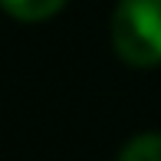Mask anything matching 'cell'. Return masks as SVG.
<instances>
[{"label": "cell", "mask_w": 161, "mask_h": 161, "mask_svg": "<svg viewBox=\"0 0 161 161\" xmlns=\"http://www.w3.org/2000/svg\"><path fill=\"white\" fill-rule=\"evenodd\" d=\"M112 46L128 66L161 63V0H119L112 13Z\"/></svg>", "instance_id": "cell-1"}, {"label": "cell", "mask_w": 161, "mask_h": 161, "mask_svg": "<svg viewBox=\"0 0 161 161\" xmlns=\"http://www.w3.org/2000/svg\"><path fill=\"white\" fill-rule=\"evenodd\" d=\"M0 7H3L13 20L40 23V20H49L53 13H59L66 7V0H0Z\"/></svg>", "instance_id": "cell-2"}, {"label": "cell", "mask_w": 161, "mask_h": 161, "mask_svg": "<svg viewBox=\"0 0 161 161\" xmlns=\"http://www.w3.org/2000/svg\"><path fill=\"white\" fill-rule=\"evenodd\" d=\"M119 161H161V135H138L122 148Z\"/></svg>", "instance_id": "cell-3"}]
</instances>
